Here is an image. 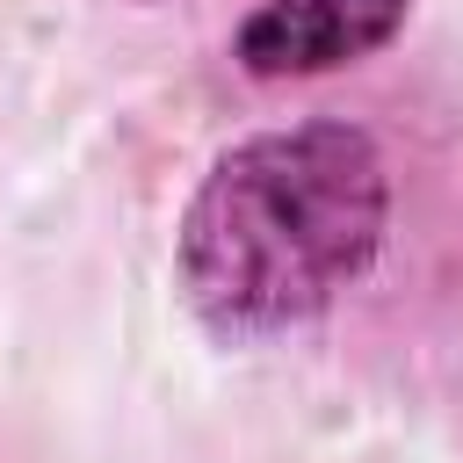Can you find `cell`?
<instances>
[{"instance_id": "1", "label": "cell", "mask_w": 463, "mask_h": 463, "mask_svg": "<svg viewBox=\"0 0 463 463\" xmlns=\"http://www.w3.org/2000/svg\"><path fill=\"white\" fill-rule=\"evenodd\" d=\"M391 174L354 123H289L232 145L181 217V289L224 340L326 311L383 246Z\"/></svg>"}, {"instance_id": "2", "label": "cell", "mask_w": 463, "mask_h": 463, "mask_svg": "<svg viewBox=\"0 0 463 463\" xmlns=\"http://www.w3.org/2000/svg\"><path fill=\"white\" fill-rule=\"evenodd\" d=\"M412 0H260L232 51L253 80H304V72H333L354 65L369 51H383L398 36Z\"/></svg>"}]
</instances>
